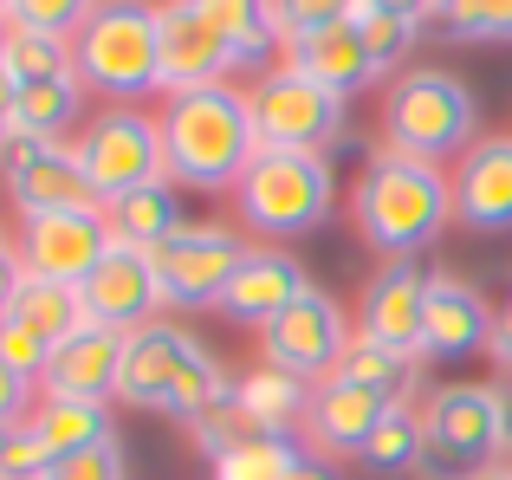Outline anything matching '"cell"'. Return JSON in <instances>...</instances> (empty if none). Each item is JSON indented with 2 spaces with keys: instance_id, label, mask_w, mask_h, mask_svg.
Returning a JSON list of instances; mask_svg holds the SVG:
<instances>
[{
  "instance_id": "cell-1",
  "label": "cell",
  "mask_w": 512,
  "mask_h": 480,
  "mask_svg": "<svg viewBox=\"0 0 512 480\" xmlns=\"http://www.w3.org/2000/svg\"><path fill=\"white\" fill-rule=\"evenodd\" d=\"M350 221L389 260H415L454 228V176L402 150H376L350 189Z\"/></svg>"
},
{
  "instance_id": "cell-2",
  "label": "cell",
  "mask_w": 512,
  "mask_h": 480,
  "mask_svg": "<svg viewBox=\"0 0 512 480\" xmlns=\"http://www.w3.org/2000/svg\"><path fill=\"white\" fill-rule=\"evenodd\" d=\"M163 156L175 189H234L247 163L260 156V124H253V98L234 85H201L175 91L163 104Z\"/></svg>"
},
{
  "instance_id": "cell-3",
  "label": "cell",
  "mask_w": 512,
  "mask_h": 480,
  "mask_svg": "<svg viewBox=\"0 0 512 480\" xmlns=\"http://www.w3.org/2000/svg\"><path fill=\"white\" fill-rule=\"evenodd\" d=\"M117 396L137 403V409H163V416L195 429L201 416H214V409L234 403V377H227V364L188 325L156 318V325H143V331L124 338V377H117Z\"/></svg>"
},
{
  "instance_id": "cell-4",
  "label": "cell",
  "mask_w": 512,
  "mask_h": 480,
  "mask_svg": "<svg viewBox=\"0 0 512 480\" xmlns=\"http://www.w3.org/2000/svg\"><path fill=\"white\" fill-rule=\"evenodd\" d=\"M474 124H480V98L467 91V78L441 72V65L396 72V85L383 91V150L448 163V156L474 150Z\"/></svg>"
},
{
  "instance_id": "cell-5",
  "label": "cell",
  "mask_w": 512,
  "mask_h": 480,
  "mask_svg": "<svg viewBox=\"0 0 512 480\" xmlns=\"http://www.w3.org/2000/svg\"><path fill=\"white\" fill-rule=\"evenodd\" d=\"M240 221L266 240H299L312 228L331 221V202H338V176H331L325 150H266L247 163V176L234 182Z\"/></svg>"
},
{
  "instance_id": "cell-6",
  "label": "cell",
  "mask_w": 512,
  "mask_h": 480,
  "mask_svg": "<svg viewBox=\"0 0 512 480\" xmlns=\"http://www.w3.org/2000/svg\"><path fill=\"white\" fill-rule=\"evenodd\" d=\"M72 72L85 91H104L111 104H137L163 91L156 7L150 0H98V13L72 33Z\"/></svg>"
},
{
  "instance_id": "cell-7",
  "label": "cell",
  "mask_w": 512,
  "mask_h": 480,
  "mask_svg": "<svg viewBox=\"0 0 512 480\" xmlns=\"http://www.w3.org/2000/svg\"><path fill=\"white\" fill-rule=\"evenodd\" d=\"M422 474L428 480H467L512 448V396L506 383H448L422 403Z\"/></svg>"
},
{
  "instance_id": "cell-8",
  "label": "cell",
  "mask_w": 512,
  "mask_h": 480,
  "mask_svg": "<svg viewBox=\"0 0 512 480\" xmlns=\"http://www.w3.org/2000/svg\"><path fill=\"white\" fill-rule=\"evenodd\" d=\"M78 163H85L98 202L111 208L117 195L130 189H150V182L169 176V156H163V117L137 111V104H104L85 130H78Z\"/></svg>"
},
{
  "instance_id": "cell-9",
  "label": "cell",
  "mask_w": 512,
  "mask_h": 480,
  "mask_svg": "<svg viewBox=\"0 0 512 480\" xmlns=\"http://www.w3.org/2000/svg\"><path fill=\"white\" fill-rule=\"evenodd\" d=\"M247 98H253V124H260L266 150H331V143H344V104L350 98L299 78L292 65L260 72V85Z\"/></svg>"
},
{
  "instance_id": "cell-10",
  "label": "cell",
  "mask_w": 512,
  "mask_h": 480,
  "mask_svg": "<svg viewBox=\"0 0 512 480\" xmlns=\"http://www.w3.org/2000/svg\"><path fill=\"white\" fill-rule=\"evenodd\" d=\"M150 260H156V279H163L169 305H182V312H208V305H221L227 279L240 273L247 240H240L234 228H221V221H182Z\"/></svg>"
},
{
  "instance_id": "cell-11",
  "label": "cell",
  "mask_w": 512,
  "mask_h": 480,
  "mask_svg": "<svg viewBox=\"0 0 512 480\" xmlns=\"http://www.w3.org/2000/svg\"><path fill=\"white\" fill-rule=\"evenodd\" d=\"M350 318H344V305L331 299V292H305L299 305H286V312L273 318V325L260 331V344H266V364L273 370H292V377H305V383H325V377H338V364H344V351H350Z\"/></svg>"
},
{
  "instance_id": "cell-12",
  "label": "cell",
  "mask_w": 512,
  "mask_h": 480,
  "mask_svg": "<svg viewBox=\"0 0 512 480\" xmlns=\"http://www.w3.org/2000/svg\"><path fill=\"white\" fill-rule=\"evenodd\" d=\"M111 221L104 208H65V215H39L20 228V260L26 279H52V286H85L98 273V260L111 253Z\"/></svg>"
},
{
  "instance_id": "cell-13",
  "label": "cell",
  "mask_w": 512,
  "mask_h": 480,
  "mask_svg": "<svg viewBox=\"0 0 512 480\" xmlns=\"http://www.w3.org/2000/svg\"><path fill=\"white\" fill-rule=\"evenodd\" d=\"M85 318L104 331H117V338H130V331L156 325L163 318V279H156V260L143 247H111L98 260V273L85 279Z\"/></svg>"
},
{
  "instance_id": "cell-14",
  "label": "cell",
  "mask_w": 512,
  "mask_h": 480,
  "mask_svg": "<svg viewBox=\"0 0 512 480\" xmlns=\"http://www.w3.org/2000/svg\"><path fill=\"white\" fill-rule=\"evenodd\" d=\"M156 59H163V91H201V85H227L234 52L227 39L208 26V13L195 0H156Z\"/></svg>"
},
{
  "instance_id": "cell-15",
  "label": "cell",
  "mask_w": 512,
  "mask_h": 480,
  "mask_svg": "<svg viewBox=\"0 0 512 480\" xmlns=\"http://www.w3.org/2000/svg\"><path fill=\"white\" fill-rule=\"evenodd\" d=\"M493 305L461 273H428V318H422V364L428 357H474L493 351Z\"/></svg>"
},
{
  "instance_id": "cell-16",
  "label": "cell",
  "mask_w": 512,
  "mask_h": 480,
  "mask_svg": "<svg viewBox=\"0 0 512 480\" xmlns=\"http://www.w3.org/2000/svg\"><path fill=\"white\" fill-rule=\"evenodd\" d=\"M305 292H312V279H305V266H299L292 247H247L240 273L227 279V292H221V312L234 318V325L266 331L286 305H299Z\"/></svg>"
},
{
  "instance_id": "cell-17",
  "label": "cell",
  "mask_w": 512,
  "mask_h": 480,
  "mask_svg": "<svg viewBox=\"0 0 512 480\" xmlns=\"http://www.w3.org/2000/svg\"><path fill=\"white\" fill-rule=\"evenodd\" d=\"M454 221L467 234H512V137H480L454 163Z\"/></svg>"
},
{
  "instance_id": "cell-18",
  "label": "cell",
  "mask_w": 512,
  "mask_h": 480,
  "mask_svg": "<svg viewBox=\"0 0 512 480\" xmlns=\"http://www.w3.org/2000/svg\"><path fill=\"white\" fill-rule=\"evenodd\" d=\"M422 318H428V273L415 260H389L383 273L370 279L363 292V312H357V331L389 351H409L422 357Z\"/></svg>"
},
{
  "instance_id": "cell-19",
  "label": "cell",
  "mask_w": 512,
  "mask_h": 480,
  "mask_svg": "<svg viewBox=\"0 0 512 480\" xmlns=\"http://www.w3.org/2000/svg\"><path fill=\"white\" fill-rule=\"evenodd\" d=\"M7 195L26 221L65 215V208H104L98 189H91V176H85V163H78V143H39L7 176Z\"/></svg>"
},
{
  "instance_id": "cell-20",
  "label": "cell",
  "mask_w": 512,
  "mask_h": 480,
  "mask_svg": "<svg viewBox=\"0 0 512 480\" xmlns=\"http://www.w3.org/2000/svg\"><path fill=\"white\" fill-rule=\"evenodd\" d=\"M117 377H124V338L104 325H85L52 351L46 377H39V396H85V403H104L117 396Z\"/></svg>"
},
{
  "instance_id": "cell-21",
  "label": "cell",
  "mask_w": 512,
  "mask_h": 480,
  "mask_svg": "<svg viewBox=\"0 0 512 480\" xmlns=\"http://www.w3.org/2000/svg\"><path fill=\"white\" fill-rule=\"evenodd\" d=\"M396 403H383V396L357 390V383L344 377H325L312 390V422H305V435H312L318 448H331V455H363V442L376 435V422L389 416Z\"/></svg>"
},
{
  "instance_id": "cell-22",
  "label": "cell",
  "mask_w": 512,
  "mask_h": 480,
  "mask_svg": "<svg viewBox=\"0 0 512 480\" xmlns=\"http://www.w3.org/2000/svg\"><path fill=\"white\" fill-rule=\"evenodd\" d=\"M286 65L299 78H312V85L338 91V98H350V91H363L376 78L370 52H363V33L357 26H325V33H305V39H286Z\"/></svg>"
},
{
  "instance_id": "cell-23",
  "label": "cell",
  "mask_w": 512,
  "mask_h": 480,
  "mask_svg": "<svg viewBox=\"0 0 512 480\" xmlns=\"http://www.w3.org/2000/svg\"><path fill=\"white\" fill-rule=\"evenodd\" d=\"M312 390H318V383L292 377V370H273V364H260V370H247V377L234 383V403H240V416H247L260 435H279V442H299V429L312 422Z\"/></svg>"
},
{
  "instance_id": "cell-24",
  "label": "cell",
  "mask_w": 512,
  "mask_h": 480,
  "mask_svg": "<svg viewBox=\"0 0 512 480\" xmlns=\"http://www.w3.org/2000/svg\"><path fill=\"white\" fill-rule=\"evenodd\" d=\"M195 7L208 13V26L227 39L234 65H247V72H260L273 52H286V33H279V7H273V0H195Z\"/></svg>"
},
{
  "instance_id": "cell-25",
  "label": "cell",
  "mask_w": 512,
  "mask_h": 480,
  "mask_svg": "<svg viewBox=\"0 0 512 480\" xmlns=\"http://www.w3.org/2000/svg\"><path fill=\"white\" fill-rule=\"evenodd\" d=\"M104 221H111V240L117 247H143V253H156L163 240L182 228V202H175V182H150V189H130V195H117L111 208H104Z\"/></svg>"
},
{
  "instance_id": "cell-26",
  "label": "cell",
  "mask_w": 512,
  "mask_h": 480,
  "mask_svg": "<svg viewBox=\"0 0 512 480\" xmlns=\"http://www.w3.org/2000/svg\"><path fill=\"white\" fill-rule=\"evenodd\" d=\"M26 422H33V435L52 448V461L78 455V448H98L104 435H117L111 429V409L85 403V396H39V409Z\"/></svg>"
},
{
  "instance_id": "cell-27",
  "label": "cell",
  "mask_w": 512,
  "mask_h": 480,
  "mask_svg": "<svg viewBox=\"0 0 512 480\" xmlns=\"http://www.w3.org/2000/svg\"><path fill=\"white\" fill-rule=\"evenodd\" d=\"M338 377L357 383V390H370V396H383V403H409L415 377H422V357L389 351V344H376V338H363V331H357L350 351H344V364H338Z\"/></svg>"
},
{
  "instance_id": "cell-28",
  "label": "cell",
  "mask_w": 512,
  "mask_h": 480,
  "mask_svg": "<svg viewBox=\"0 0 512 480\" xmlns=\"http://www.w3.org/2000/svg\"><path fill=\"white\" fill-rule=\"evenodd\" d=\"M78 111H85V85H78V72L46 78V85H20V98H13V130L46 137V143H65V130L78 124Z\"/></svg>"
},
{
  "instance_id": "cell-29",
  "label": "cell",
  "mask_w": 512,
  "mask_h": 480,
  "mask_svg": "<svg viewBox=\"0 0 512 480\" xmlns=\"http://www.w3.org/2000/svg\"><path fill=\"white\" fill-rule=\"evenodd\" d=\"M13 325H26L33 338H46L52 351H59L72 331H85L91 318H85V292H72V286H52V279H26V292L13 299Z\"/></svg>"
},
{
  "instance_id": "cell-30",
  "label": "cell",
  "mask_w": 512,
  "mask_h": 480,
  "mask_svg": "<svg viewBox=\"0 0 512 480\" xmlns=\"http://www.w3.org/2000/svg\"><path fill=\"white\" fill-rule=\"evenodd\" d=\"M0 72L13 85H46V78H65L72 72V39H52V33H33V26H13L7 20V39H0Z\"/></svg>"
},
{
  "instance_id": "cell-31",
  "label": "cell",
  "mask_w": 512,
  "mask_h": 480,
  "mask_svg": "<svg viewBox=\"0 0 512 480\" xmlns=\"http://www.w3.org/2000/svg\"><path fill=\"white\" fill-rule=\"evenodd\" d=\"M422 448H428V429H422V416H415V403H396L376 422V435L363 442L357 461L370 474H409V468H422Z\"/></svg>"
},
{
  "instance_id": "cell-32",
  "label": "cell",
  "mask_w": 512,
  "mask_h": 480,
  "mask_svg": "<svg viewBox=\"0 0 512 480\" xmlns=\"http://www.w3.org/2000/svg\"><path fill=\"white\" fill-rule=\"evenodd\" d=\"M350 26L363 33V52H370L376 78H383V72H402V59H409L415 39H422V26H415V20H402V13H389V7H376V0H363V7L350 13Z\"/></svg>"
},
{
  "instance_id": "cell-33",
  "label": "cell",
  "mask_w": 512,
  "mask_h": 480,
  "mask_svg": "<svg viewBox=\"0 0 512 480\" xmlns=\"http://www.w3.org/2000/svg\"><path fill=\"white\" fill-rule=\"evenodd\" d=\"M299 455H305L299 442H279V435H253V442L227 448V455H221V461H208V468H214V480H286Z\"/></svg>"
},
{
  "instance_id": "cell-34",
  "label": "cell",
  "mask_w": 512,
  "mask_h": 480,
  "mask_svg": "<svg viewBox=\"0 0 512 480\" xmlns=\"http://www.w3.org/2000/svg\"><path fill=\"white\" fill-rule=\"evenodd\" d=\"M435 26L448 39H461V46H474V39L506 46V39H512V0H441Z\"/></svg>"
},
{
  "instance_id": "cell-35",
  "label": "cell",
  "mask_w": 512,
  "mask_h": 480,
  "mask_svg": "<svg viewBox=\"0 0 512 480\" xmlns=\"http://www.w3.org/2000/svg\"><path fill=\"white\" fill-rule=\"evenodd\" d=\"M91 13H98V0H13L7 20L13 26H33V33H52V39H72Z\"/></svg>"
},
{
  "instance_id": "cell-36",
  "label": "cell",
  "mask_w": 512,
  "mask_h": 480,
  "mask_svg": "<svg viewBox=\"0 0 512 480\" xmlns=\"http://www.w3.org/2000/svg\"><path fill=\"white\" fill-rule=\"evenodd\" d=\"M52 448L33 435V422H7L0 429V480H46Z\"/></svg>"
},
{
  "instance_id": "cell-37",
  "label": "cell",
  "mask_w": 512,
  "mask_h": 480,
  "mask_svg": "<svg viewBox=\"0 0 512 480\" xmlns=\"http://www.w3.org/2000/svg\"><path fill=\"white\" fill-rule=\"evenodd\" d=\"M279 7V33L305 39V33H325V26H344L363 0H273Z\"/></svg>"
},
{
  "instance_id": "cell-38",
  "label": "cell",
  "mask_w": 512,
  "mask_h": 480,
  "mask_svg": "<svg viewBox=\"0 0 512 480\" xmlns=\"http://www.w3.org/2000/svg\"><path fill=\"white\" fill-rule=\"evenodd\" d=\"M46 480H124V442H117V435H104L98 448H78V455L52 461Z\"/></svg>"
},
{
  "instance_id": "cell-39",
  "label": "cell",
  "mask_w": 512,
  "mask_h": 480,
  "mask_svg": "<svg viewBox=\"0 0 512 480\" xmlns=\"http://www.w3.org/2000/svg\"><path fill=\"white\" fill-rule=\"evenodd\" d=\"M188 435H195V448H201V455H208V461H221L227 448L253 442V435H260V429H253V422L240 416V403H227V409H214V416H201V422H195V429H188Z\"/></svg>"
},
{
  "instance_id": "cell-40",
  "label": "cell",
  "mask_w": 512,
  "mask_h": 480,
  "mask_svg": "<svg viewBox=\"0 0 512 480\" xmlns=\"http://www.w3.org/2000/svg\"><path fill=\"white\" fill-rule=\"evenodd\" d=\"M0 357H7V364L13 370H26V377H46V364H52V344L46 338H33V331H26V325H13V318H7V325H0Z\"/></svg>"
},
{
  "instance_id": "cell-41",
  "label": "cell",
  "mask_w": 512,
  "mask_h": 480,
  "mask_svg": "<svg viewBox=\"0 0 512 480\" xmlns=\"http://www.w3.org/2000/svg\"><path fill=\"white\" fill-rule=\"evenodd\" d=\"M33 409H39V383L0 357V429H7V422H26Z\"/></svg>"
},
{
  "instance_id": "cell-42",
  "label": "cell",
  "mask_w": 512,
  "mask_h": 480,
  "mask_svg": "<svg viewBox=\"0 0 512 480\" xmlns=\"http://www.w3.org/2000/svg\"><path fill=\"white\" fill-rule=\"evenodd\" d=\"M20 292H26V260H20V247L0 240V325H7V312H13Z\"/></svg>"
},
{
  "instance_id": "cell-43",
  "label": "cell",
  "mask_w": 512,
  "mask_h": 480,
  "mask_svg": "<svg viewBox=\"0 0 512 480\" xmlns=\"http://www.w3.org/2000/svg\"><path fill=\"white\" fill-rule=\"evenodd\" d=\"M493 364L512 377V286H506V305H500V318H493Z\"/></svg>"
},
{
  "instance_id": "cell-44",
  "label": "cell",
  "mask_w": 512,
  "mask_h": 480,
  "mask_svg": "<svg viewBox=\"0 0 512 480\" xmlns=\"http://www.w3.org/2000/svg\"><path fill=\"white\" fill-rule=\"evenodd\" d=\"M376 7H389V13H402V20L422 26V20H435V13H441V0H376Z\"/></svg>"
},
{
  "instance_id": "cell-45",
  "label": "cell",
  "mask_w": 512,
  "mask_h": 480,
  "mask_svg": "<svg viewBox=\"0 0 512 480\" xmlns=\"http://www.w3.org/2000/svg\"><path fill=\"white\" fill-rule=\"evenodd\" d=\"M286 480H344L338 468H331V461H318V455H299V461H292V474Z\"/></svg>"
},
{
  "instance_id": "cell-46",
  "label": "cell",
  "mask_w": 512,
  "mask_h": 480,
  "mask_svg": "<svg viewBox=\"0 0 512 480\" xmlns=\"http://www.w3.org/2000/svg\"><path fill=\"white\" fill-rule=\"evenodd\" d=\"M13 98H20V85H13V78L0 72V117H7V124H13Z\"/></svg>"
},
{
  "instance_id": "cell-47",
  "label": "cell",
  "mask_w": 512,
  "mask_h": 480,
  "mask_svg": "<svg viewBox=\"0 0 512 480\" xmlns=\"http://www.w3.org/2000/svg\"><path fill=\"white\" fill-rule=\"evenodd\" d=\"M467 480H512V461H493V468H480V474H467Z\"/></svg>"
},
{
  "instance_id": "cell-48",
  "label": "cell",
  "mask_w": 512,
  "mask_h": 480,
  "mask_svg": "<svg viewBox=\"0 0 512 480\" xmlns=\"http://www.w3.org/2000/svg\"><path fill=\"white\" fill-rule=\"evenodd\" d=\"M7 137H13V124H7V117H0V150H7Z\"/></svg>"
},
{
  "instance_id": "cell-49",
  "label": "cell",
  "mask_w": 512,
  "mask_h": 480,
  "mask_svg": "<svg viewBox=\"0 0 512 480\" xmlns=\"http://www.w3.org/2000/svg\"><path fill=\"white\" fill-rule=\"evenodd\" d=\"M7 13H13V0H0V20H7Z\"/></svg>"
},
{
  "instance_id": "cell-50",
  "label": "cell",
  "mask_w": 512,
  "mask_h": 480,
  "mask_svg": "<svg viewBox=\"0 0 512 480\" xmlns=\"http://www.w3.org/2000/svg\"><path fill=\"white\" fill-rule=\"evenodd\" d=\"M0 39H7V20H0Z\"/></svg>"
}]
</instances>
